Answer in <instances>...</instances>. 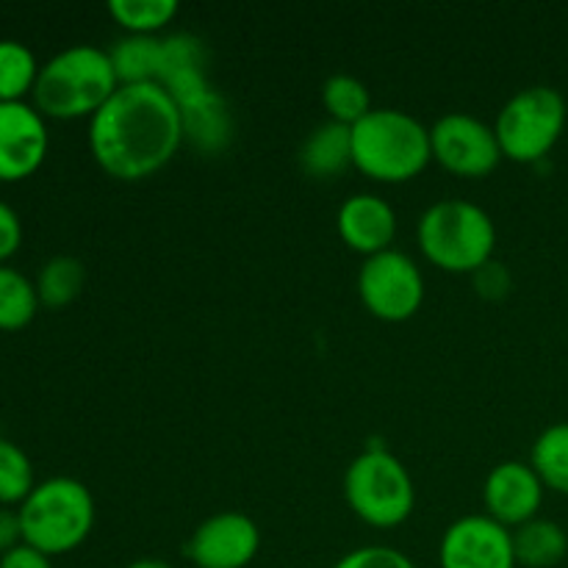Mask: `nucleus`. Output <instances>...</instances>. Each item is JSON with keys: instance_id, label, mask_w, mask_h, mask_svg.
Here are the masks:
<instances>
[{"instance_id": "1", "label": "nucleus", "mask_w": 568, "mask_h": 568, "mask_svg": "<svg viewBox=\"0 0 568 568\" xmlns=\"http://www.w3.org/2000/svg\"><path fill=\"white\" fill-rule=\"evenodd\" d=\"M183 144L175 100L159 83L120 87L89 120V150L116 181H144L164 170Z\"/></svg>"}, {"instance_id": "2", "label": "nucleus", "mask_w": 568, "mask_h": 568, "mask_svg": "<svg viewBox=\"0 0 568 568\" xmlns=\"http://www.w3.org/2000/svg\"><path fill=\"white\" fill-rule=\"evenodd\" d=\"M120 89L109 50L94 44H72L59 50L39 70L33 87V109L44 120H92Z\"/></svg>"}, {"instance_id": "3", "label": "nucleus", "mask_w": 568, "mask_h": 568, "mask_svg": "<svg viewBox=\"0 0 568 568\" xmlns=\"http://www.w3.org/2000/svg\"><path fill=\"white\" fill-rule=\"evenodd\" d=\"M433 161L430 128L399 109H372L353 125V166L377 183H405Z\"/></svg>"}, {"instance_id": "4", "label": "nucleus", "mask_w": 568, "mask_h": 568, "mask_svg": "<svg viewBox=\"0 0 568 568\" xmlns=\"http://www.w3.org/2000/svg\"><path fill=\"white\" fill-rule=\"evenodd\" d=\"M419 250L433 266L453 275H475L491 264L497 227L491 214L469 200H438L416 227Z\"/></svg>"}, {"instance_id": "5", "label": "nucleus", "mask_w": 568, "mask_h": 568, "mask_svg": "<svg viewBox=\"0 0 568 568\" xmlns=\"http://www.w3.org/2000/svg\"><path fill=\"white\" fill-rule=\"evenodd\" d=\"M22 544L48 558L81 547L94 527V499L75 477H50L37 483L17 508Z\"/></svg>"}, {"instance_id": "6", "label": "nucleus", "mask_w": 568, "mask_h": 568, "mask_svg": "<svg viewBox=\"0 0 568 568\" xmlns=\"http://www.w3.org/2000/svg\"><path fill=\"white\" fill-rule=\"evenodd\" d=\"M349 510L377 530L405 525L416 508V488L408 469L388 449H366L344 471Z\"/></svg>"}, {"instance_id": "7", "label": "nucleus", "mask_w": 568, "mask_h": 568, "mask_svg": "<svg viewBox=\"0 0 568 568\" xmlns=\"http://www.w3.org/2000/svg\"><path fill=\"white\" fill-rule=\"evenodd\" d=\"M566 100L552 87H527L499 109L494 133L505 159L536 164L552 153L566 131Z\"/></svg>"}, {"instance_id": "8", "label": "nucleus", "mask_w": 568, "mask_h": 568, "mask_svg": "<svg viewBox=\"0 0 568 568\" xmlns=\"http://www.w3.org/2000/svg\"><path fill=\"white\" fill-rule=\"evenodd\" d=\"M358 294L375 320L408 322L425 303V277L410 255L392 247L364 261L358 272Z\"/></svg>"}, {"instance_id": "9", "label": "nucleus", "mask_w": 568, "mask_h": 568, "mask_svg": "<svg viewBox=\"0 0 568 568\" xmlns=\"http://www.w3.org/2000/svg\"><path fill=\"white\" fill-rule=\"evenodd\" d=\"M430 150L433 161L458 178L491 175L505 159L494 125L464 111H453L433 122Z\"/></svg>"}, {"instance_id": "10", "label": "nucleus", "mask_w": 568, "mask_h": 568, "mask_svg": "<svg viewBox=\"0 0 568 568\" xmlns=\"http://www.w3.org/2000/svg\"><path fill=\"white\" fill-rule=\"evenodd\" d=\"M442 568H516L514 532L488 514L453 521L438 544Z\"/></svg>"}, {"instance_id": "11", "label": "nucleus", "mask_w": 568, "mask_h": 568, "mask_svg": "<svg viewBox=\"0 0 568 568\" xmlns=\"http://www.w3.org/2000/svg\"><path fill=\"white\" fill-rule=\"evenodd\" d=\"M258 549V525L236 510H222L189 536L186 558L197 568H247Z\"/></svg>"}, {"instance_id": "12", "label": "nucleus", "mask_w": 568, "mask_h": 568, "mask_svg": "<svg viewBox=\"0 0 568 568\" xmlns=\"http://www.w3.org/2000/svg\"><path fill=\"white\" fill-rule=\"evenodd\" d=\"M48 148V122L31 103H0V181L31 178L42 166Z\"/></svg>"}, {"instance_id": "13", "label": "nucleus", "mask_w": 568, "mask_h": 568, "mask_svg": "<svg viewBox=\"0 0 568 568\" xmlns=\"http://www.w3.org/2000/svg\"><path fill=\"white\" fill-rule=\"evenodd\" d=\"M483 503L486 514L505 525L508 530L538 519L544 503V483L530 464L503 460L488 471L483 483Z\"/></svg>"}, {"instance_id": "14", "label": "nucleus", "mask_w": 568, "mask_h": 568, "mask_svg": "<svg viewBox=\"0 0 568 568\" xmlns=\"http://www.w3.org/2000/svg\"><path fill=\"white\" fill-rule=\"evenodd\" d=\"M336 225L338 236L353 253L372 258L392 250L394 236H397V211L377 194H349L338 209Z\"/></svg>"}, {"instance_id": "15", "label": "nucleus", "mask_w": 568, "mask_h": 568, "mask_svg": "<svg viewBox=\"0 0 568 568\" xmlns=\"http://www.w3.org/2000/svg\"><path fill=\"white\" fill-rule=\"evenodd\" d=\"M178 111L183 122V142H189L203 155L225 153L233 139V114L216 89L181 105Z\"/></svg>"}, {"instance_id": "16", "label": "nucleus", "mask_w": 568, "mask_h": 568, "mask_svg": "<svg viewBox=\"0 0 568 568\" xmlns=\"http://www.w3.org/2000/svg\"><path fill=\"white\" fill-rule=\"evenodd\" d=\"M300 166L316 181L338 178L353 166V128L342 122H322L300 148Z\"/></svg>"}, {"instance_id": "17", "label": "nucleus", "mask_w": 568, "mask_h": 568, "mask_svg": "<svg viewBox=\"0 0 568 568\" xmlns=\"http://www.w3.org/2000/svg\"><path fill=\"white\" fill-rule=\"evenodd\" d=\"M510 532H514L516 566L552 568L566 558L568 536L558 521L532 519Z\"/></svg>"}, {"instance_id": "18", "label": "nucleus", "mask_w": 568, "mask_h": 568, "mask_svg": "<svg viewBox=\"0 0 568 568\" xmlns=\"http://www.w3.org/2000/svg\"><path fill=\"white\" fill-rule=\"evenodd\" d=\"M120 87H136V83H159L161 72V39L142 37V33H125L116 39L109 50Z\"/></svg>"}, {"instance_id": "19", "label": "nucleus", "mask_w": 568, "mask_h": 568, "mask_svg": "<svg viewBox=\"0 0 568 568\" xmlns=\"http://www.w3.org/2000/svg\"><path fill=\"white\" fill-rule=\"evenodd\" d=\"M39 70L42 67L28 44L0 39V103H20L26 94H33Z\"/></svg>"}, {"instance_id": "20", "label": "nucleus", "mask_w": 568, "mask_h": 568, "mask_svg": "<svg viewBox=\"0 0 568 568\" xmlns=\"http://www.w3.org/2000/svg\"><path fill=\"white\" fill-rule=\"evenodd\" d=\"M87 283V266L75 255H55L39 270L37 294L44 308H64L78 294L83 292Z\"/></svg>"}, {"instance_id": "21", "label": "nucleus", "mask_w": 568, "mask_h": 568, "mask_svg": "<svg viewBox=\"0 0 568 568\" xmlns=\"http://www.w3.org/2000/svg\"><path fill=\"white\" fill-rule=\"evenodd\" d=\"M530 466L541 477L544 488H552V491L568 497V422L549 425L536 438Z\"/></svg>"}, {"instance_id": "22", "label": "nucleus", "mask_w": 568, "mask_h": 568, "mask_svg": "<svg viewBox=\"0 0 568 568\" xmlns=\"http://www.w3.org/2000/svg\"><path fill=\"white\" fill-rule=\"evenodd\" d=\"M37 283L28 281L14 266L0 264V331H22L39 311Z\"/></svg>"}, {"instance_id": "23", "label": "nucleus", "mask_w": 568, "mask_h": 568, "mask_svg": "<svg viewBox=\"0 0 568 568\" xmlns=\"http://www.w3.org/2000/svg\"><path fill=\"white\" fill-rule=\"evenodd\" d=\"M322 105L333 122L353 128L372 111V94L364 81L353 75H331L322 87Z\"/></svg>"}, {"instance_id": "24", "label": "nucleus", "mask_w": 568, "mask_h": 568, "mask_svg": "<svg viewBox=\"0 0 568 568\" xmlns=\"http://www.w3.org/2000/svg\"><path fill=\"white\" fill-rule=\"evenodd\" d=\"M178 11L181 6L175 0H109V14L114 17L116 26L142 37H155V31L175 20Z\"/></svg>"}, {"instance_id": "25", "label": "nucleus", "mask_w": 568, "mask_h": 568, "mask_svg": "<svg viewBox=\"0 0 568 568\" xmlns=\"http://www.w3.org/2000/svg\"><path fill=\"white\" fill-rule=\"evenodd\" d=\"M37 488L31 458L17 444L0 436V508H20L28 494Z\"/></svg>"}, {"instance_id": "26", "label": "nucleus", "mask_w": 568, "mask_h": 568, "mask_svg": "<svg viewBox=\"0 0 568 568\" xmlns=\"http://www.w3.org/2000/svg\"><path fill=\"white\" fill-rule=\"evenodd\" d=\"M205 44L194 33H172L161 39V72L159 83L183 70H205Z\"/></svg>"}, {"instance_id": "27", "label": "nucleus", "mask_w": 568, "mask_h": 568, "mask_svg": "<svg viewBox=\"0 0 568 568\" xmlns=\"http://www.w3.org/2000/svg\"><path fill=\"white\" fill-rule=\"evenodd\" d=\"M333 568H416L414 560L405 552L394 547H383V544H372V547L353 549V552L344 555L342 560H336Z\"/></svg>"}, {"instance_id": "28", "label": "nucleus", "mask_w": 568, "mask_h": 568, "mask_svg": "<svg viewBox=\"0 0 568 568\" xmlns=\"http://www.w3.org/2000/svg\"><path fill=\"white\" fill-rule=\"evenodd\" d=\"M22 244V222L9 203L0 200V264L9 261Z\"/></svg>"}, {"instance_id": "29", "label": "nucleus", "mask_w": 568, "mask_h": 568, "mask_svg": "<svg viewBox=\"0 0 568 568\" xmlns=\"http://www.w3.org/2000/svg\"><path fill=\"white\" fill-rule=\"evenodd\" d=\"M0 568H53L48 555H42L39 549L20 544L11 552L0 555Z\"/></svg>"}, {"instance_id": "30", "label": "nucleus", "mask_w": 568, "mask_h": 568, "mask_svg": "<svg viewBox=\"0 0 568 568\" xmlns=\"http://www.w3.org/2000/svg\"><path fill=\"white\" fill-rule=\"evenodd\" d=\"M22 544V532H20V516L17 510L0 508V555L11 552L14 547Z\"/></svg>"}, {"instance_id": "31", "label": "nucleus", "mask_w": 568, "mask_h": 568, "mask_svg": "<svg viewBox=\"0 0 568 568\" xmlns=\"http://www.w3.org/2000/svg\"><path fill=\"white\" fill-rule=\"evenodd\" d=\"M125 568H175V566H170V564H166V560L142 558V560H133V564H128Z\"/></svg>"}]
</instances>
